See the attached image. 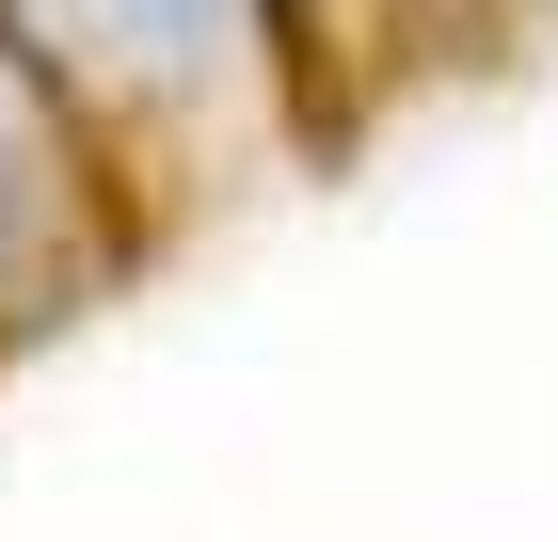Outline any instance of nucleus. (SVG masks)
I'll return each instance as SVG.
<instances>
[{
    "mask_svg": "<svg viewBox=\"0 0 558 542\" xmlns=\"http://www.w3.org/2000/svg\"><path fill=\"white\" fill-rule=\"evenodd\" d=\"M112 272V192H96V112L33 64V33L0 16V351L48 335Z\"/></svg>",
    "mask_w": 558,
    "mask_h": 542,
    "instance_id": "obj_1",
    "label": "nucleus"
},
{
    "mask_svg": "<svg viewBox=\"0 0 558 542\" xmlns=\"http://www.w3.org/2000/svg\"><path fill=\"white\" fill-rule=\"evenodd\" d=\"M0 16L33 33V64L81 112H192L240 64V33L288 16V0H0Z\"/></svg>",
    "mask_w": 558,
    "mask_h": 542,
    "instance_id": "obj_2",
    "label": "nucleus"
}]
</instances>
